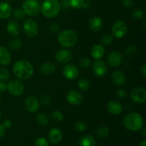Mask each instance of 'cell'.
Wrapping results in <instances>:
<instances>
[{
  "mask_svg": "<svg viewBox=\"0 0 146 146\" xmlns=\"http://www.w3.org/2000/svg\"><path fill=\"white\" fill-rule=\"evenodd\" d=\"M122 4L126 8H131L134 4V0H122Z\"/></svg>",
  "mask_w": 146,
  "mask_h": 146,
  "instance_id": "cell-42",
  "label": "cell"
},
{
  "mask_svg": "<svg viewBox=\"0 0 146 146\" xmlns=\"http://www.w3.org/2000/svg\"><path fill=\"white\" fill-rule=\"evenodd\" d=\"M23 29L26 35L29 37H34L38 33V26L34 20L27 19L23 24Z\"/></svg>",
  "mask_w": 146,
  "mask_h": 146,
  "instance_id": "cell-8",
  "label": "cell"
},
{
  "mask_svg": "<svg viewBox=\"0 0 146 146\" xmlns=\"http://www.w3.org/2000/svg\"><path fill=\"white\" fill-rule=\"evenodd\" d=\"M12 14V8L7 2H0V19H7Z\"/></svg>",
  "mask_w": 146,
  "mask_h": 146,
  "instance_id": "cell-20",
  "label": "cell"
},
{
  "mask_svg": "<svg viewBox=\"0 0 146 146\" xmlns=\"http://www.w3.org/2000/svg\"><path fill=\"white\" fill-rule=\"evenodd\" d=\"M10 76L9 71L6 68H0V81H5L9 79Z\"/></svg>",
  "mask_w": 146,
  "mask_h": 146,
  "instance_id": "cell-35",
  "label": "cell"
},
{
  "mask_svg": "<svg viewBox=\"0 0 146 146\" xmlns=\"http://www.w3.org/2000/svg\"><path fill=\"white\" fill-rule=\"evenodd\" d=\"M145 20H144V21H143V27H144V28H145Z\"/></svg>",
  "mask_w": 146,
  "mask_h": 146,
  "instance_id": "cell-50",
  "label": "cell"
},
{
  "mask_svg": "<svg viewBox=\"0 0 146 146\" xmlns=\"http://www.w3.org/2000/svg\"><path fill=\"white\" fill-rule=\"evenodd\" d=\"M92 70L94 74L98 77H104L108 71V66L104 61L97 60L93 64Z\"/></svg>",
  "mask_w": 146,
  "mask_h": 146,
  "instance_id": "cell-12",
  "label": "cell"
},
{
  "mask_svg": "<svg viewBox=\"0 0 146 146\" xmlns=\"http://www.w3.org/2000/svg\"><path fill=\"white\" fill-rule=\"evenodd\" d=\"M13 15L17 19H23L24 17H26V13L24 12V11L23 9H17L14 11L13 12Z\"/></svg>",
  "mask_w": 146,
  "mask_h": 146,
  "instance_id": "cell-38",
  "label": "cell"
},
{
  "mask_svg": "<svg viewBox=\"0 0 146 146\" xmlns=\"http://www.w3.org/2000/svg\"><path fill=\"white\" fill-rule=\"evenodd\" d=\"M67 101L71 105H79L84 101V97L79 91L76 90H71L66 96Z\"/></svg>",
  "mask_w": 146,
  "mask_h": 146,
  "instance_id": "cell-13",
  "label": "cell"
},
{
  "mask_svg": "<svg viewBox=\"0 0 146 146\" xmlns=\"http://www.w3.org/2000/svg\"><path fill=\"white\" fill-rule=\"evenodd\" d=\"M63 74L68 80H74L79 75V70L74 64H68L63 68Z\"/></svg>",
  "mask_w": 146,
  "mask_h": 146,
  "instance_id": "cell-10",
  "label": "cell"
},
{
  "mask_svg": "<svg viewBox=\"0 0 146 146\" xmlns=\"http://www.w3.org/2000/svg\"><path fill=\"white\" fill-rule=\"evenodd\" d=\"M11 125H12V123H11V121H9V119L5 120L2 124V125L4 126V128H5V129H8V128H11Z\"/></svg>",
  "mask_w": 146,
  "mask_h": 146,
  "instance_id": "cell-44",
  "label": "cell"
},
{
  "mask_svg": "<svg viewBox=\"0 0 146 146\" xmlns=\"http://www.w3.org/2000/svg\"><path fill=\"white\" fill-rule=\"evenodd\" d=\"M70 7L74 9H81L84 6L85 0H68Z\"/></svg>",
  "mask_w": 146,
  "mask_h": 146,
  "instance_id": "cell-30",
  "label": "cell"
},
{
  "mask_svg": "<svg viewBox=\"0 0 146 146\" xmlns=\"http://www.w3.org/2000/svg\"><path fill=\"white\" fill-rule=\"evenodd\" d=\"M128 32V27L126 24L122 20H118L113 24L112 27V34L115 38H123L126 35Z\"/></svg>",
  "mask_w": 146,
  "mask_h": 146,
  "instance_id": "cell-7",
  "label": "cell"
},
{
  "mask_svg": "<svg viewBox=\"0 0 146 146\" xmlns=\"http://www.w3.org/2000/svg\"><path fill=\"white\" fill-rule=\"evenodd\" d=\"M36 121L42 126H46L49 122V118L46 114L38 113L36 115Z\"/></svg>",
  "mask_w": 146,
  "mask_h": 146,
  "instance_id": "cell-26",
  "label": "cell"
},
{
  "mask_svg": "<svg viewBox=\"0 0 146 146\" xmlns=\"http://www.w3.org/2000/svg\"><path fill=\"white\" fill-rule=\"evenodd\" d=\"M58 41L63 47L71 48L78 42V35L73 30H64L58 34Z\"/></svg>",
  "mask_w": 146,
  "mask_h": 146,
  "instance_id": "cell-4",
  "label": "cell"
},
{
  "mask_svg": "<svg viewBox=\"0 0 146 146\" xmlns=\"http://www.w3.org/2000/svg\"><path fill=\"white\" fill-rule=\"evenodd\" d=\"M7 30L11 35L18 36L20 34V25L17 21L11 20L7 25Z\"/></svg>",
  "mask_w": 146,
  "mask_h": 146,
  "instance_id": "cell-23",
  "label": "cell"
},
{
  "mask_svg": "<svg viewBox=\"0 0 146 146\" xmlns=\"http://www.w3.org/2000/svg\"><path fill=\"white\" fill-rule=\"evenodd\" d=\"M138 53V48L134 46H131L125 50V55L128 58H133L137 55Z\"/></svg>",
  "mask_w": 146,
  "mask_h": 146,
  "instance_id": "cell-31",
  "label": "cell"
},
{
  "mask_svg": "<svg viewBox=\"0 0 146 146\" xmlns=\"http://www.w3.org/2000/svg\"><path fill=\"white\" fill-rule=\"evenodd\" d=\"M41 1H44V0H41Z\"/></svg>",
  "mask_w": 146,
  "mask_h": 146,
  "instance_id": "cell-54",
  "label": "cell"
},
{
  "mask_svg": "<svg viewBox=\"0 0 146 146\" xmlns=\"http://www.w3.org/2000/svg\"><path fill=\"white\" fill-rule=\"evenodd\" d=\"M7 90L14 96H20L24 91V86L19 80H11L7 84Z\"/></svg>",
  "mask_w": 146,
  "mask_h": 146,
  "instance_id": "cell-6",
  "label": "cell"
},
{
  "mask_svg": "<svg viewBox=\"0 0 146 146\" xmlns=\"http://www.w3.org/2000/svg\"><path fill=\"white\" fill-rule=\"evenodd\" d=\"M132 17L135 20H141L143 18L144 12L141 9H136L132 12Z\"/></svg>",
  "mask_w": 146,
  "mask_h": 146,
  "instance_id": "cell-34",
  "label": "cell"
},
{
  "mask_svg": "<svg viewBox=\"0 0 146 146\" xmlns=\"http://www.w3.org/2000/svg\"><path fill=\"white\" fill-rule=\"evenodd\" d=\"M78 86L82 91H87V90L89 89L91 84H90V81L87 80L86 78H82L78 80Z\"/></svg>",
  "mask_w": 146,
  "mask_h": 146,
  "instance_id": "cell-29",
  "label": "cell"
},
{
  "mask_svg": "<svg viewBox=\"0 0 146 146\" xmlns=\"http://www.w3.org/2000/svg\"><path fill=\"white\" fill-rule=\"evenodd\" d=\"M87 127H88V125H87L86 123L82 121H77L75 125H74V128H75L76 131H79V132L85 131L87 129Z\"/></svg>",
  "mask_w": 146,
  "mask_h": 146,
  "instance_id": "cell-32",
  "label": "cell"
},
{
  "mask_svg": "<svg viewBox=\"0 0 146 146\" xmlns=\"http://www.w3.org/2000/svg\"><path fill=\"white\" fill-rule=\"evenodd\" d=\"M141 131H142V134L143 135V136H145L146 135V133H145V128H143L141 129Z\"/></svg>",
  "mask_w": 146,
  "mask_h": 146,
  "instance_id": "cell-48",
  "label": "cell"
},
{
  "mask_svg": "<svg viewBox=\"0 0 146 146\" xmlns=\"http://www.w3.org/2000/svg\"><path fill=\"white\" fill-rule=\"evenodd\" d=\"M140 146H146V141H145V140L143 141L142 142L140 143Z\"/></svg>",
  "mask_w": 146,
  "mask_h": 146,
  "instance_id": "cell-49",
  "label": "cell"
},
{
  "mask_svg": "<svg viewBox=\"0 0 146 146\" xmlns=\"http://www.w3.org/2000/svg\"><path fill=\"white\" fill-rule=\"evenodd\" d=\"M127 92L123 89H119L118 91H117L116 92V96L117 97L120 98H123L126 97Z\"/></svg>",
  "mask_w": 146,
  "mask_h": 146,
  "instance_id": "cell-43",
  "label": "cell"
},
{
  "mask_svg": "<svg viewBox=\"0 0 146 146\" xmlns=\"http://www.w3.org/2000/svg\"><path fill=\"white\" fill-rule=\"evenodd\" d=\"M48 29L52 33H58L60 30V26L57 23H51L48 26Z\"/></svg>",
  "mask_w": 146,
  "mask_h": 146,
  "instance_id": "cell-39",
  "label": "cell"
},
{
  "mask_svg": "<svg viewBox=\"0 0 146 146\" xmlns=\"http://www.w3.org/2000/svg\"><path fill=\"white\" fill-rule=\"evenodd\" d=\"M131 98L136 104H144L146 100L145 90L143 87H135L131 91Z\"/></svg>",
  "mask_w": 146,
  "mask_h": 146,
  "instance_id": "cell-9",
  "label": "cell"
},
{
  "mask_svg": "<svg viewBox=\"0 0 146 146\" xmlns=\"http://www.w3.org/2000/svg\"><path fill=\"white\" fill-rule=\"evenodd\" d=\"M41 72L44 75H51L55 71L56 66L53 63L46 62L41 66Z\"/></svg>",
  "mask_w": 146,
  "mask_h": 146,
  "instance_id": "cell-24",
  "label": "cell"
},
{
  "mask_svg": "<svg viewBox=\"0 0 146 146\" xmlns=\"http://www.w3.org/2000/svg\"><path fill=\"white\" fill-rule=\"evenodd\" d=\"M49 141L53 144H58L61 142L63 138L62 131L57 128H54L51 129L48 134Z\"/></svg>",
  "mask_w": 146,
  "mask_h": 146,
  "instance_id": "cell-17",
  "label": "cell"
},
{
  "mask_svg": "<svg viewBox=\"0 0 146 146\" xmlns=\"http://www.w3.org/2000/svg\"><path fill=\"white\" fill-rule=\"evenodd\" d=\"M1 111H0V118H1Z\"/></svg>",
  "mask_w": 146,
  "mask_h": 146,
  "instance_id": "cell-52",
  "label": "cell"
},
{
  "mask_svg": "<svg viewBox=\"0 0 146 146\" xmlns=\"http://www.w3.org/2000/svg\"><path fill=\"white\" fill-rule=\"evenodd\" d=\"M123 106L116 101H110L107 104V110L110 113L118 115L122 113Z\"/></svg>",
  "mask_w": 146,
  "mask_h": 146,
  "instance_id": "cell-16",
  "label": "cell"
},
{
  "mask_svg": "<svg viewBox=\"0 0 146 146\" xmlns=\"http://www.w3.org/2000/svg\"><path fill=\"white\" fill-rule=\"evenodd\" d=\"M113 37L111 35H104L101 38L102 46H109L112 44Z\"/></svg>",
  "mask_w": 146,
  "mask_h": 146,
  "instance_id": "cell-37",
  "label": "cell"
},
{
  "mask_svg": "<svg viewBox=\"0 0 146 146\" xmlns=\"http://www.w3.org/2000/svg\"><path fill=\"white\" fill-rule=\"evenodd\" d=\"M123 61V56L118 51H113L110 53L107 56V62L110 66L115 67L118 66L121 64Z\"/></svg>",
  "mask_w": 146,
  "mask_h": 146,
  "instance_id": "cell-14",
  "label": "cell"
},
{
  "mask_svg": "<svg viewBox=\"0 0 146 146\" xmlns=\"http://www.w3.org/2000/svg\"><path fill=\"white\" fill-rule=\"evenodd\" d=\"M13 72L19 79L27 80L34 74V67L27 60H19L14 64Z\"/></svg>",
  "mask_w": 146,
  "mask_h": 146,
  "instance_id": "cell-1",
  "label": "cell"
},
{
  "mask_svg": "<svg viewBox=\"0 0 146 146\" xmlns=\"http://www.w3.org/2000/svg\"><path fill=\"white\" fill-rule=\"evenodd\" d=\"M80 146H95L96 141L91 135H86L81 137L78 142Z\"/></svg>",
  "mask_w": 146,
  "mask_h": 146,
  "instance_id": "cell-25",
  "label": "cell"
},
{
  "mask_svg": "<svg viewBox=\"0 0 146 146\" xmlns=\"http://www.w3.org/2000/svg\"><path fill=\"white\" fill-rule=\"evenodd\" d=\"M35 146H50L48 141L44 138H39L36 141Z\"/></svg>",
  "mask_w": 146,
  "mask_h": 146,
  "instance_id": "cell-40",
  "label": "cell"
},
{
  "mask_svg": "<svg viewBox=\"0 0 146 146\" xmlns=\"http://www.w3.org/2000/svg\"><path fill=\"white\" fill-rule=\"evenodd\" d=\"M9 46L11 49L14 50V51H17L19 50L21 46H22V41L20 38H14V39L11 40L9 43Z\"/></svg>",
  "mask_w": 146,
  "mask_h": 146,
  "instance_id": "cell-27",
  "label": "cell"
},
{
  "mask_svg": "<svg viewBox=\"0 0 146 146\" xmlns=\"http://www.w3.org/2000/svg\"><path fill=\"white\" fill-rule=\"evenodd\" d=\"M40 103L36 97L29 96L24 99V107L29 113H35L39 109Z\"/></svg>",
  "mask_w": 146,
  "mask_h": 146,
  "instance_id": "cell-11",
  "label": "cell"
},
{
  "mask_svg": "<svg viewBox=\"0 0 146 146\" xmlns=\"http://www.w3.org/2000/svg\"><path fill=\"white\" fill-rule=\"evenodd\" d=\"M55 58L58 63L66 64L72 59V54L69 50L60 49L56 53Z\"/></svg>",
  "mask_w": 146,
  "mask_h": 146,
  "instance_id": "cell-15",
  "label": "cell"
},
{
  "mask_svg": "<svg viewBox=\"0 0 146 146\" xmlns=\"http://www.w3.org/2000/svg\"><path fill=\"white\" fill-rule=\"evenodd\" d=\"M61 10V4L58 0H44L40 8L43 15L48 19L57 16Z\"/></svg>",
  "mask_w": 146,
  "mask_h": 146,
  "instance_id": "cell-2",
  "label": "cell"
},
{
  "mask_svg": "<svg viewBox=\"0 0 146 146\" xmlns=\"http://www.w3.org/2000/svg\"><path fill=\"white\" fill-rule=\"evenodd\" d=\"M7 84L4 81H0V92H4L7 90Z\"/></svg>",
  "mask_w": 146,
  "mask_h": 146,
  "instance_id": "cell-45",
  "label": "cell"
},
{
  "mask_svg": "<svg viewBox=\"0 0 146 146\" xmlns=\"http://www.w3.org/2000/svg\"><path fill=\"white\" fill-rule=\"evenodd\" d=\"M4 1H11V0H4Z\"/></svg>",
  "mask_w": 146,
  "mask_h": 146,
  "instance_id": "cell-51",
  "label": "cell"
},
{
  "mask_svg": "<svg viewBox=\"0 0 146 146\" xmlns=\"http://www.w3.org/2000/svg\"><path fill=\"white\" fill-rule=\"evenodd\" d=\"M51 117L56 122H61L64 119V114L59 111H54L51 113Z\"/></svg>",
  "mask_w": 146,
  "mask_h": 146,
  "instance_id": "cell-33",
  "label": "cell"
},
{
  "mask_svg": "<svg viewBox=\"0 0 146 146\" xmlns=\"http://www.w3.org/2000/svg\"><path fill=\"white\" fill-rule=\"evenodd\" d=\"M39 3L37 0H25L22 4V9L29 17H36L40 12Z\"/></svg>",
  "mask_w": 146,
  "mask_h": 146,
  "instance_id": "cell-5",
  "label": "cell"
},
{
  "mask_svg": "<svg viewBox=\"0 0 146 146\" xmlns=\"http://www.w3.org/2000/svg\"><path fill=\"white\" fill-rule=\"evenodd\" d=\"M11 61V54L7 48L0 46V66H7Z\"/></svg>",
  "mask_w": 146,
  "mask_h": 146,
  "instance_id": "cell-21",
  "label": "cell"
},
{
  "mask_svg": "<svg viewBox=\"0 0 146 146\" xmlns=\"http://www.w3.org/2000/svg\"><path fill=\"white\" fill-rule=\"evenodd\" d=\"M141 73L143 76H146V65L144 64L141 68Z\"/></svg>",
  "mask_w": 146,
  "mask_h": 146,
  "instance_id": "cell-47",
  "label": "cell"
},
{
  "mask_svg": "<svg viewBox=\"0 0 146 146\" xmlns=\"http://www.w3.org/2000/svg\"><path fill=\"white\" fill-rule=\"evenodd\" d=\"M91 54L94 59H100L104 57L105 49L101 44H95L91 48Z\"/></svg>",
  "mask_w": 146,
  "mask_h": 146,
  "instance_id": "cell-22",
  "label": "cell"
},
{
  "mask_svg": "<svg viewBox=\"0 0 146 146\" xmlns=\"http://www.w3.org/2000/svg\"><path fill=\"white\" fill-rule=\"evenodd\" d=\"M6 133V129L4 128L2 125H0V139L4 136Z\"/></svg>",
  "mask_w": 146,
  "mask_h": 146,
  "instance_id": "cell-46",
  "label": "cell"
},
{
  "mask_svg": "<svg viewBox=\"0 0 146 146\" xmlns=\"http://www.w3.org/2000/svg\"><path fill=\"white\" fill-rule=\"evenodd\" d=\"M1 96H0V101H1Z\"/></svg>",
  "mask_w": 146,
  "mask_h": 146,
  "instance_id": "cell-53",
  "label": "cell"
},
{
  "mask_svg": "<svg viewBox=\"0 0 146 146\" xmlns=\"http://www.w3.org/2000/svg\"><path fill=\"white\" fill-rule=\"evenodd\" d=\"M91 60L88 58H85V57L81 58L78 61V64H79L80 67H81L82 68H88L91 65Z\"/></svg>",
  "mask_w": 146,
  "mask_h": 146,
  "instance_id": "cell-36",
  "label": "cell"
},
{
  "mask_svg": "<svg viewBox=\"0 0 146 146\" xmlns=\"http://www.w3.org/2000/svg\"><path fill=\"white\" fill-rule=\"evenodd\" d=\"M112 81L115 85L123 86L126 82V76L123 71L118 70L115 71L111 76Z\"/></svg>",
  "mask_w": 146,
  "mask_h": 146,
  "instance_id": "cell-19",
  "label": "cell"
},
{
  "mask_svg": "<svg viewBox=\"0 0 146 146\" xmlns=\"http://www.w3.org/2000/svg\"><path fill=\"white\" fill-rule=\"evenodd\" d=\"M104 23L102 19L98 17H94L90 19L88 22V27L90 30L94 32H98L102 29Z\"/></svg>",
  "mask_w": 146,
  "mask_h": 146,
  "instance_id": "cell-18",
  "label": "cell"
},
{
  "mask_svg": "<svg viewBox=\"0 0 146 146\" xmlns=\"http://www.w3.org/2000/svg\"><path fill=\"white\" fill-rule=\"evenodd\" d=\"M41 101V103L43 104V105L48 106L51 104V98L49 96L45 94V95L42 96V97L41 98V101Z\"/></svg>",
  "mask_w": 146,
  "mask_h": 146,
  "instance_id": "cell-41",
  "label": "cell"
},
{
  "mask_svg": "<svg viewBox=\"0 0 146 146\" xmlns=\"http://www.w3.org/2000/svg\"><path fill=\"white\" fill-rule=\"evenodd\" d=\"M109 134V129L106 126H100L96 130V135L99 138H104Z\"/></svg>",
  "mask_w": 146,
  "mask_h": 146,
  "instance_id": "cell-28",
  "label": "cell"
},
{
  "mask_svg": "<svg viewBox=\"0 0 146 146\" xmlns=\"http://www.w3.org/2000/svg\"><path fill=\"white\" fill-rule=\"evenodd\" d=\"M123 123L124 126L129 131H138L143 125V118L138 113H131L125 115Z\"/></svg>",
  "mask_w": 146,
  "mask_h": 146,
  "instance_id": "cell-3",
  "label": "cell"
}]
</instances>
